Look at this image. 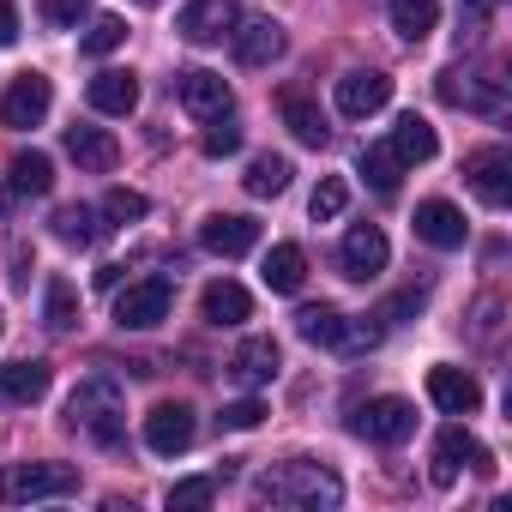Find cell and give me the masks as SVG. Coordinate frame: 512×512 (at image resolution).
<instances>
[{"mask_svg":"<svg viewBox=\"0 0 512 512\" xmlns=\"http://www.w3.org/2000/svg\"><path fill=\"white\" fill-rule=\"evenodd\" d=\"M253 494L272 500V506H338V500H344V482H338L332 470H320V464L296 458V464L266 470L260 482H253Z\"/></svg>","mask_w":512,"mask_h":512,"instance_id":"6da1fadb","label":"cell"},{"mask_svg":"<svg viewBox=\"0 0 512 512\" xmlns=\"http://www.w3.org/2000/svg\"><path fill=\"white\" fill-rule=\"evenodd\" d=\"M67 422H73L79 434H91L97 446H121V434H127L121 386H115L109 374H91V380H79V392L67 398Z\"/></svg>","mask_w":512,"mask_h":512,"instance_id":"7a4b0ae2","label":"cell"},{"mask_svg":"<svg viewBox=\"0 0 512 512\" xmlns=\"http://www.w3.org/2000/svg\"><path fill=\"white\" fill-rule=\"evenodd\" d=\"M61 494H79V470L73 464H7L0 470V500L7 506L61 500Z\"/></svg>","mask_w":512,"mask_h":512,"instance_id":"3957f363","label":"cell"},{"mask_svg":"<svg viewBox=\"0 0 512 512\" xmlns=\"http://www.w3.org/2000/svg\"><path fill=\"white\" fill-rule=\"evenodd\" d=\"M169 308H175V284L163 272H151V278H139L115 296V326L121 332H151V326L169 320Z\"/></svg>","mask_w":512,"mask_h":512,"instance_id":"277c9868","label":"cell"},{"mask_svg":"<svg viewBox=\"0 0 512 512\" xmlns=\"http://www.w3.org/2000/svg\"><path fill=\"white\" fill-rule=\"evenodd\" d=\"M350 428H356L362 440H374V446H404V440L416 434V404H410V398H368V404L350 416Z\"/></svg>","mask_w":512,"mask_h":512,"instance_id":"5b68a950","label":"cell"},{"mask_svg":"<svg viewBox=\"0 0 512 512\" xmlns=\"http://www.w3.org/2000/svg\"><path fill=\"white\" fill-rule=\"evenodd\" d=\"M464 181H470V193H476L488 211H506V199H512V151H506V145L470 151V157H464Z\"/></svg>","mask_w":512,"mask_h":512,"instance_id":"8992f818","label":"cell"},{"mask_svg":"<svg viewBox=\"0 0 512 512\" xmlns=\"http://www.w3.org/2000/svg\"><path fill=\"white\" fill-rule=\"evenodd\" d=\"M193 434H199L193 404H181V398L151 404V416H145V446H151L157 458H181V452L193 446Z\"/></svg>","mask_w":512,"mask_h":512,"instance_id":"52a82bcc","label":"cell"},{"mask_svg":"<svg viewBox=\"0 0 512 512\" xmlns=\"http://www.w3.org/2000/svg\"><path fill=\"white\" fill-rule=\"evenodd\" d=\"M488 464H494V458H488V446L452 422V428H440V440H434V464H428V476H434L440 488H452L464 470H488Z\"/></svg>","mask_w":512,"mask_h":512,"instance_id":"ba28073f","label":"cell"},{"mask_svg":"<svg viewBox=\"0 0 512 512\" xmlns=\"http://www.w3.org/2000/svg\"><path fill=\"white\" fill-rule=\"evenodd\" d=\"M175 97H181V109H187L193 121H217V115L235 109L223 73H211V67H187V73H175Z\"/></svg>","mask_w":512,"mask_h":512,"instance_id":"9c48e42d","label":"cell"},{"mask_svg":"<svg viewBox=\"0 0 512 512\" xmlns=\"http://www.w3.org/2000/svg\"><path fill=\"white\" fill-rule=\"evenodd\" d=\"M49 103H55V85H49L43 73H19V79L7 85V97H0V127L25 133V127H37V121L49 115Z\"/></svg>","mask_w":512,"mask_h":512,"instance_id":"30bf717a","label":"cell"},{"mask_svg":"<svg viewBox=\"0 0 512 512\" xmlns=\"http://www.w3.org/2000/svg\"><path fill=\"white\" fill-rule=\"evenodd\" d=\"M386 260H392V241H386L374 223H356V229H344V247H338V266H344V278L368 284V278H380V272H386Z\"/></svg>","mask_w":512,"mask_h":512,"instance_id":"8fae6325","label":"cell"},{"mask_svg":"<svg viewBox=\"0 0 512 512\" xmlns=\"http://www.w3.org/2000/svg\"><path fill=\"white\" fill-rule=\"evenodd\" d=\"M199 247L217 253V260H241V253L260 247V223L241 217V211H217V217L199 223Z\"/></svg>","mask_w":512,"mask_h":512,"instance_id":"7c38bea8","label":"cell"},{"mask_svg":"<svg viewBox=\"0 0 512 512\" xmlns=\"http://www.w3.org/2000/svg\"><path fill=\"white\" fill-rule=\"evenodd\" d=\"M410 223H416V241H428V247H440V253H458V247L470 241V223H464V211H458L452 199H422Z\"/></svg>","mask_w":512,"mask_h":512,"instance_id":"4fadbf2b","label":"cell"},{"mask_svg":"<svg viewBox=\"0 0 512 512\" xmlns=\"http://www.w3.org/2000/svg\"><path fill=\"white\" fill-rule=\"evenodd\" d=\"M386 103H392V79H386V73L356 67V73H344V79H338V115L368 121V115H380Z\"/></svg>","mask_w":512,"mask_h":512,"instance_id":"5bb4252c","label":"cell"},{"mask_svg":"<svg viewBox=\"0 0 512 512\" xmlns=\"http://www.w3.org/2000/svg\"><path fill=\"white\" fill-rule=\"evenodd\" d=\"M440 103H452V109H470V115H500L506 109V91H500V79H482V73H440Z\"/></svg>","mask_w":512,"mask_h":512,"instance_id":"9a60e30c","label":"cell"},{"mask_svg":"<svg viewBox=\"0 0 512 512\" xmlns=\"http://www.w3.org/2000/svg\"><path fill=\"white\" fill-rule=\"evenodd\" d=\"M229 43H235V61L241 67H272L284 55V25L278 19H235L229 25Z\"/></svg>","mask_w":512,"mask_h":512,"instance_id":"2e32d148","label":"cell"},{"mask_svg":"<svg viewBox=\"0 0 512 512\" xmlns=\"http://www.w3.org/2000/svg\"><path fill=\"white\" fill-rule=\"evenodd\" d=\"M428 398H434L446 416H476V410H482V386H476V374H464V368H452V362L428 368Z\"/></svg>","mask_w":512,"mask_h":512,"instance_id":"e0dca14e","label":"cell"},{"mask_svg":"<svg viewBox=\"0 0 512 512\" xmlns=\"http://www.w3.org/2000/svg\"><path fill=\"white\" fill-rule=\"evenodd\" d=\"M235 19H241L235 0H187L181 19H175V31H181L187 43H217V37H229Z\"/></svg>","mask_w":512,"mask_h":512,"instance_id":"ac0fdd59","label":"cell"},{"mask_svg":"<svg viewBox=\"0 0 512 512\" xmlns=\"http://www.w3.org/2000/svg\"><path fill=\"white\" fill-rule=\"evenodd\" d=\"M85 103H91L97 115H133V109H139V79H133L127 67H103V73L85 85Z\"/></svg>","mask_w":512,"mask_h":512,"instance_id":"d6986e66","label":"cell"},{"mask_svg":"<svg viewBox=\"0 0 512 512\" xmlns=\"http://www.w3.org/2000/svg\"><path fill=\"white\" fill-rule=\"evenodd\" d=\"M278 368H284V356H278V344H272V338H241V344H235V356H229V374H235L241 386H272V380H278Z\"/></svg>","mask_w":512,"mask_h":512,"instance_id":"ffe728a7","label":"cell"},{"mask_svg":"<svg viewBox=\"0 0 512 512\" xmlns=\"http://www.w3.org/2000/svg\"><path fill=\"white\" fill-rule=\"evenodd\" d=\"M67 157H73L79 169H91V175H109V169L121 163V145H115V133H103V127H67Z\"/></svg>","mask_w":512,"mask_h":512,"instance_id":"44dd1931","label":"cell"},{"mask_svg":"<svg viewBox=\"0 0 512 512\" xmlns=\"http://www.w3.org/2000/svg\"><path fill=\"white\" fill-rule=\"evenodd\" d=\"M247 314H253V296H247L235 278L205 284V296H199V320H205V326H241Z\"/></svg>","mask_w":512,"mask_h":512,"instance_id":"7402d4cb","label":"cell"},{"mask_svg":"<svg viewBox=\"0 0 512 512\" xmlns=\"http://www.w3.org/2000/svg\"><path fill=\"white\" fill-rule=\"evenodd\" d=\"M278 115H284V127H290L302 145H314V151H326V145H332V127H326V115L314 109V97L284 91V97H278Z\"/></svg>","mask_w":512,"mask_h":512,"instance_id":"603a6c76","label":"cell"},{"mask_svg":"<svg viewBox=\"0 0 512 512\" xmlns=\"http://www.w3.org/2000/svg\"><path fill=\"white\" fill-rule=\"evenodd\" d=\"M49 362H7L0 368V404H37L49 392Z\"/></svg>","mask_w":512,"mask_h":512,"instance_id":"cb8c5ba5","label":"cell"},{"mask_svg":"<svg viewBox=\"0 0 512 512\" xmlns=\"http://www.w3.org/2000/svg\"><path fill=\"white\" fill-rule=\"evenodd\" d=\"M308 284V253L296 247V241H278L272 253H266V290H278V296H296Z\"/></svg>","mask_w":512,"mask_h":512,"instance_id":"d4e9b609","label":"cell"},{"mask_svg":"<svg viewBox=\"0 0 512 512\" xmlns=\"http://www.w3.org/2000/svg\"><path fill=\"white\" fill-rule=\"evenodd\" d=\"M296 332H302L308 344H320V350H344V332H350V320H344L332 302H308V308L296 314Z\"/></svg>","mask_w":512,"mask_h":512,"instance_id":"484cf974","label":"cell"},{"mask_svg":"<svg viewBox=\"0 0 512 512\" xmlns=\"http://www.w3.org/2000/svg\"><path fill=\"white\" fill-rule=\"evenodd\" d=\"M386 19H392V31L404 43H422L440 25V0H386Z\"/></svg>","mask_w":512,"mask_h":512,"instance_id":"4316f807","label":"cell"},{"mask_svg":"<svg viewBox=\"0 0 512 512\" xmlns=\"http://www.w3.org/2000/svg\"><path fill=\"white\" fill-rule=\"evenodd\" d=\"M386 145H392V157H398V163H428V157L440 151V139H434V127H428L422 115H404V121L392 127V139H386Z\"/></svg>","mask_w":512,"mask_h":512,"instance_id":"83f0119b","label":"cell"},{"mask_svg":"<svg viewBox=\"0 0 512 512\" xmlns=\"http://www.w3.org/2000/svg\"><path fill=\"white\" fill-rule=\"evenodd\" d=\"M290 175H296V169H290V157H272V151H266V157H253V163H247L241 187H247L253 199H278V193L290 187Z\"/></svg>","mask_w":512,"mask_h":512,"instance_id":"f1b7e54d","label":"cell"},{"mask_svg":"<svg viewBox=\"0 0 512 512\" xmlns=\"http://www.w3.org/2000/svg\"><path fill=\"white\" fill-rule=\"evenodd\" d=\"M7 175H13V193H25V199H49V187H55V163L43 151H19Z\"/></svg>","mask_w":512,"mask_h":512,"instance_id":"f546056e","label":"cell"},{"mask_svg":"<svg viewBox=\"0 0 512 512\" xmlns=\"http://www.w3.org/2000/svg\"><path fill=\"white\" fill-rule=\"evenodd\" d=\"M43 326L49 332H73L79 326V296H73L67 278H49V290H43Z\"/></svg>","mask_w":512,"mask_h":512,"instance_id":"4dcf8cb0","label":"cell"},{"mask_svg":"<svg viewBox=\"0 0 512 512\" xmlns=\"http://www.w3.org/2000/svg\"><path fill=\"white\" fill-rule=\"evenodd\" d=\"M356 169L368 175V187H374V193H398V181H404V163L392 157V145H368Z\"/></svg>","mask_w":512,"mask_h":512,"instance_id":"1f68e13d","label":"cell"},{"mask_svg":"<svg viewBox=\"0 0 512 512\" xmlns=\"http://www.w3.org/2000/svg\"><path fill=\"white\" fill-rule=\"evenodd\" d=\"M49 223H55V241H67V247H91L97 241V211L91 205H61Z\"/></svg>","mask_w":512,"mask_h":512,"instance_id":"d6a6232c","label":"cell"},{"mask_svg":"<svg viewBox=\"0 0 512 512\" xmlns=\"http://www.w3.org/2000/svg\"><path fill=\"white\" fill-rule=\"evenodd\" d=\"M344 205H350V181H344V175H320V187H314V199H308L314 223H332V217H344Z\"/></svg>","mask_w":512,"mask_h":512,"instance_id":"836d02e7","label":"cell"},{"mask_svg":"<svg viewBox=\"0 0 512 512\" xmlns=\"http://www.w3.org/2000/svg\"><path fill=\"white\" fill-rule=\"evenodd\" d=\"M127 43V19H115V13H103V19H91V31H85V55H115Z\"/></svg>","mask_w":512,"mask_h":512,"instance_id":"e575fe53","label":"cell"},{"mask_svg":"<svg viewBox=\"0 0 512 512\" xmlns=\"http://www.w3.org/2000/svg\"><path fill=\"white\" fill-rule=\"evenodd\" d=\"M145 211H151V199H145L139 187H109V193H103V217H109V223H139Z\"/></svg>","mask_w":512,"mask_h":512,"instance_id":"d590c367","label":"cell"},{"mask_svg":"<svg viewBox=\"0 0 512 512\" xmlns=\"http://www.w3.org/2000/svg\"><path fill=\"white\" fill-rule=\"evenodd\" d=\"M235 151H241V127L229 115L205 121V157H235Z\"/></svg>","mask_w":512,"mask_h":512,"instance_id":"8d00e7d4","label":"cell"},{"mask_svg":"<svg viewBox=\"0 0 512 512\" xmlns=\"http://www.w3.org/2000/svg\"><path fill=\"white\" fill-rule=\"evenodd\" d=\"M217 500V476H181L169 488V506H211Z\"/></svg>","mask_w":512,"mask_h":512,"instance_id":"74e56055","label":"cell"},{"mask_svg":"<svg viewBox=\"0 0 512 512\" xmlns=\"http://www.w3.org/2000/svg\"><path fill=\"white\" fill-rule=\"evenodd\" d=\"M217 422L235 428V434H247V428H260V422H266V404H260V398H235V404H223Z\"/></svg>","mask_w":512,"mask_h":512,"instance_id":"f35d334b","label":"cell"},{"mask_svg":"<svg viewBox=\"0 0 512 512\" xmlns=\"http://www.w3.org/2000/svg\"><path fill=\"white\" fill-rule=\"evenodd\" d=\"M85 13H91V0H43V19H49L55 31H73Z\"/></svg>","mask_w":512,"mask_h":512,"instance_id":"ab89813d","label":"cell"},{"mask_svg":"<svg viewBox=\"0 0 512 512\" xmlns=\"http://www.w3.org/2000/svg\"><path fill=\"white\" fill-rule=\"evenodd\" d=\"M500 7H506V0H464L458 13H464V25H470V31H482V25H488V19H494Z\"/></svg>","mask_w":512,"mask_h":512,"instance_id":"60d3db41","label":"cell"},{"mask_svg":"<svg viewBox=\"0 0 512 512\" xmlns=\"http://www.w3.org/2000/svg\"><path fill=\"white\" fill-rule=\"evenodd\" d=\"M428 302V290H404V296H392L386 308H380V320H404V314H416Z\"/></svg>","mask_w":512,"mask_h":512,"instance_id":"b9f144b4","label":"cell"},{"mask_svg":"<svg viewBox=\"0 0 512 512\" xmlns=\"http://www.w3.org/2000/svg\"><path fill=\"white\" fill-rule=\"evenodd\" d=\"M13 43H19V7L0 0V49H13Z\"/></svg>","mask_w":512,"mask_h":512,"instance_id":"7bdbcfd3","label":"cell"},{"mask_svg":"<svg viewBox=\"0 0 512 512\" xmlns=\"http://www.w3.org/2000/svg\"><path fill=\"white\" fill-rule=\"evenodd\" d=\"M0 217H7V187H0Z\"/></svg>","mask_w":512,"mask_h":512,"instance_id":"ee69618b","label":"cell"},{"mask_svg":"<svg viewBox=\"0 0 512 512\" xmlns=\"http://www.w3.org/2000/svg\"><path fill=\"white\" fill-rule=\"evenodd\" d=\"M133 7H163V0H133Z\"/></svg>","mask_w":512,"mask_h":512,"instance_id":"f6af8a7d","label":"cell"},{"mask_svg":"<svg viewBox=\"0 0 512 512\" xmlns=\"http://www.w3.org/2000/svg\"><path fill=\"white\" fill-rule=\"evenodd\" d=\"M0 332H7V320H0Z\"/></svg>","mask_w":512,"mask_h":512,"instance_id":"bcb514c9","label":"cell"}]
</instances>
